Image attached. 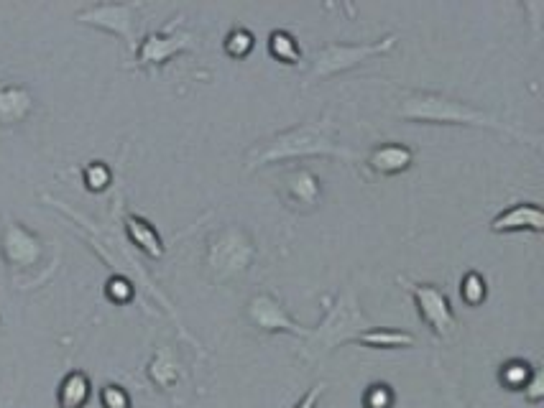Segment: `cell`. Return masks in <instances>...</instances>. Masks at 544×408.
<instances>
[{"mask_svg": "<svg viewBox=\"0 0 544 408\" xmlns=\"http://www.w3.org/2000/svg\"><path fill=\"white\" fill-rule=\"evenodd\" d=\"M304 159H340L348 161V164H358L361 156L338 141L333 123H330V113H327L320 120L292 125L287 131H279L264 141H258L256 146L248 148L243 161H246V171H256L264 169V166Z\"/></svg>", "mask_w": 544, "mask_h": 408, "instance_id": "cell-1", "label": "cell"}, {"mask_svg": "<svg viewBox=\"0 0 544 408\" xmlns=\"http://www.w3.org/2000/svg\"><path fill=\"white\" fill-rule=\"evenodd\" d=\"M396 115L404 123H422V125H463V128H481V131L501 133L514 141L532 143L539 146V136H529V133L519 131L516 125L504 123L488 110L476 108L470 102L458 100V97L442 95V92H427V90H412L404 92L396 105Z\"/></svg>", "mask_w": 544, "mask_h": 408, "instance_id": "cell-2", "label": "cell"}, {"mask_svg": "<svg viewBox=\"0 0 544 408\" xmlns=\"http://www.w3.org/2000/svg\"><path fill=\"white\" fill-rule=\"evenodd\" d=\"M371 327L373 322L361 309V301H358L353 286H345L343 291L335 294V299L327 301L325 319L317 327L307 329L302 347L304 357L310 363H317L327 352H333L335 347L353 345Z\"/></svg>", "mask_w": 544, "mask_h": 408, "instance_id": "cell-3", "label": "cell"}, {"mask_svg": "<svg viewBox=\"0 0 544 408\" xmlns=\"http://www.w3.org/2000/svg\"><path fill=\"white\" fill-rule=\"evenodd\" d=\"M258 245L241 225H223L207 238L205 271L212 284H235L253 268Z\"/></svg>", "mask_w": 544, "mask_h": 408, "instance_id": "cell-4", "label": "cell"}, {"mask_svg": "<svg viewBox=\"0 0 544 408\" xmlns=\"http://www.w3.org/2000/svg\"><path fill=\"white\" fill-rule=\"evenodd\" d=\"M0 258L11 273L13 284L23 286V289L44 281L39 276L41 268L52 271L44 238L18 220H6V225L0 230Z\"/></svg>", "mask_w": 544, "mask_h": 408, "instance_id": "cell-5", "label": "cell"}, {"mask_svg": "<svg viewBox=\"0 0 544 408\" xmlns=\"http://www.w3.org/2000/svg\"><path fill=\"white\" fill-rule=\"evenodd\" d=\"M396 41H399V34H386L384 39L363 41V44H340V41H333V44L320 46L312 54L310 69H307V77H304V87L333 80L338 74L350 72V69L361 67V64L371 62V59L384 57V54L396 49Z\"/></svg>", "mask_w": 544, "mask_h": 408, "instance_id": "cell-6", "label": "cell"}, {"mask_svg": "<svg viewBox=\"0 0 544 408\" xmlns=\"http://www.w3.org/2000/svg\"><path fill=\"white\" fill-rule=\"evenodd\" d=\"M399 284L409 291V296L414 299V306H417L419 319L430 327V332L437 340L453 342L458 337L460 324L445 289H440L435 284H419V281H412L407 276H399Z\"/></svg>", "mask_w": 544, "mask_h": 408, "instance_id": "cell-7", "label": "cell"}, {"mask_svg": "<svg viewBox=\"0 0 544 408\" xmlns=\"http://www.w3.org/2000/svg\"><path fill=\"white\" fill-rule=\"evenodd\" d=\"M197 49V36L184 26V18L177 16L161 31H149L136 46L138 69H161L167 67L174 57Z\"/></svg>", "mask_w": 544, "mask_h": 408, "instance_id": "cell-8", "label": "cell"}, {"mask_svg": "<svg viewBox=\"0 0 544 408\" xmlns=\"http://www.w3.org/2000/svg\"><path fill=\"white\" fill-rule=\"evenodd\" d=\"M141 8H144L141 3H92L75 13V21L90 29L105 31V34L121 39L128 51H136V26Z\"/></svg>", "mask_w": 544, "mask_h": 408, "instance_id": "cell-9", "label": "cell"}, {"mask_svg": "<svg viewBox=\"0 0 544 408\" xmlns=\"http://www.w3.org/2000/svg\"><path fill=\"white\" fill-rule=\"evenodd\" d=\"M248 322L264 332V335H292V337H307V329L302 327L292 314L287 312V306L281 304L274 294H256L248 301Z\"/></svg>", "mask_w": 544, "mask_h": 408, "instance_id": "cell-10", "label": "cell"}, {"mask_svg": "<svg viewBox=\"0 0 544 408\" xmlns=\"http://www.w3.org/2000/svg\"><path fill=\"white\" fill-rule=\"evenodd\" d=\"M279 197L287 204V210L297 212V215H310V212L320 210L322 179L310 166H294L281 179Z\"/></svg>", "mask_w": 544, "mask_h": 408, "instance_id": "cell-11", "label": "cell"}, {"mask_svg": "<svg viewBox=\"0 0 544 408\" xmlns=\"http://www.w3.org/2000/svg\"><path fill=\"white\" fill-rule=\"evenodd\" d=\"M491 233H544V212L537 202H516L491 220Z\"/></svg>", "mask_w": 544, "mask_h": 408, "instance_id": "cell-12", "label": "cell"}, {"mask_svg": "<svg viewBox=\"0 0 544 408\" xmlns=\"http://www.w3.org/2000/svg\"><path fill=\"white\" fill-rule=\"evenodd\" d=\"M366 169L376 176H384V179H391V176H399L404 171H409L414 166V151L407 146V143L399 141H386L378 143L368 151V156L363 159Z\"/></svg>", "mask_w": 544, "mask_h": 408, "instance_id": "cell-13", "label": "cell"}, {"mask_svg": "<svg viewBox=\"0 0 544 408\" xmlns=\"http://www.w3.org/2000/svg\"><path fill=\"white\" fill-rule=\"evenodd\" d=\"M36 97L26 85L18 82H0V128H18L34 115Z\"/></svg>", "mask_w": 544, "mask_h": 408, "instance_id": "cell-14", "label": "cell"}, {"mask_svg": "<svg viewBox=\"0 0 544 408\" xmlns=\"http://www.w3.org/2000/svg\"><path fill=\"white\" fill-rule=\"evenodd\" d=\"M123 230H126V238L133 248H138L144 255H149L151 261H159L167 253V245L161 240L159 230L151 225L146 217L136 215V212H126L123 215Z\"/></svg>", "mask_w": 544, "mask_h": 408, "instance_id": "cell-15", "label": "cell"}, {"mask_svg": "<svg viewBox=\"0 0 544 408\" xmlns=\"http://www.w3.org/2000/svg\"><path fill=\"white\" fill-rule=\"evenodd\" d=\"M146 378H149V383L156 391L164 393L174 391V388L179 386V380H182V363H179L174 347L169 345L156 347L149 365H146Z\"/></svg>", "mask_w": 544, "mask_h": 408, "instance_id": "cell-16", "label": "cell"}, {"mask_svg": "<svg viewBox=\"0 0 544 408\" xmlns=\"http://www.w3.org/2000/svg\"><path fill=\"white\" fill-rule=\"evenodd\" d=\"M92 398V380L85 370H69L57 388L59 408H85Z\"/></svg>", "mask_w": 544, "mask_h": 408, "instance_id": "cell-17", "label": "cell"}, {"mask_svg": "<svg viewBox=\"0 0 544 408\" xmlns=\"http://www.w3.org/2000/svg\"><path fill=\"white\" fill-rule=\"evenodd\" d=\"M353 345L368 347V350H412L417 345V337L412 332H404V329L371 327Z\"/></svg>", "mask_w": 544, "mask_h": 408, "instance_id": "cell-18", "label": "cell"}, {"mask_svg": "<svg viewBox=\"0 0 544 408\" xmlns=\"http://www.w3.org/2000/svg\"><path fill=\"white\" fill-rule=\"evenodd\" d=\"M266 49H269L271 59H276L284 67H297L302 62V46L299 39L287 29H274L266 41Z\"/></svg>", "mask_w": 544, "mask_h": 408, "instance_id": "cell-19", "label": "cell"}, {"mask_svg": "<svg viewBox=\"0 0 544 408\" xmlns=\"http://www.w3.org/2000/svg\"><path fill=\"white\" fill-rule=\"evenodd\" d=\"M534 368H537V365L527 363V360H522V357H514V360H509V363L501 365L499 383L506 388V391L522 393L524 386L529 383V378H532Z\"/></svg>", "mask_w": 544, "mask_h": 408, "instance_id": "cell-20", "label": "cell"}, {"mask_svg": "<svg viewBox=\"0 0 544 408\" xmlns=\"http://www.w3.org/2000/svg\"><path fill=\"white\" fill-rule=\"evenodd\" d=\"M223 49L230 59H238V62H241V59L251 57V51L256 49V36L248 29H243V26H235V29H230L228 34H225Z\"/></svg>", "mask_w": 544, "mask_h": 408, "instance_id": "cell-21", "label": "cell"}, {"mask_svg": "<svg viewBox=\"0 0 544 408\" xmlns=\"http://www.w3.org/2000/svg\"><path fill=\"white\" fill-rule=\"evenodd\" d=\"M82 184H85L87 192L100 194L113 184V169H110L105 161H87L82 166Z\"/></svg>", "mask_w": 544, "mask_h": 408, "instance_id": "cell-22", "label": "cell"}, {"mask_svg": "<svg viewBox=\"0 0 544 408\" xmlns=\"http://www.w3.org/2000/svg\"><path fill=\"white\" fill-rule=\"evenodd\" d=\"M488 296V281L478 271H468L460 278V299L468 306H481Z\"/></svg>", "mask_w": 544, "mask_h": 408, "instance_id": "cell-23", "label": "cell"}, {"mask_svg": "<svg viewBox=\"0 0 544 408\" xmlns=\"http://www.w3.org/2000/svg\"><path fill=\"white\" fill-rule=\"evenodd\" d=\"M105 299L113 301V304H131L136 299V284L133 278H128L126 273H113V276L105 281Z\"/></svg>", "mask_w": 544, "mask_h": 408, "instance_id": "cell-24", "label": "cell"}, {"mask_svg": "<svg viewBox=\"0 0 544 408\" xmlns=\"http://www.w3.org/2000/svg\"><path fill=\"white\" fill-rule=\"evenodd\" d=\"M396 406V393L389 383L384 380H376L363 391V408H394Z\"/></svg>", "mask_w": 544, "mask_h": 408, "instance_id": "cell-25", "label": "cell"}, {"mask_svg": "<svg viewBox=\"0 0 544 408\" xmlns=\"http://www.w3.org/2000/svg\"><path fill=\"white\" fill-rule=\"evenodd\" d=\"M100 406L103 408H133L131 393L121 386V383H105L100 388Z\"/></svg>", "mask_w": 544, "mask_h": 408, "instance_id": "cell-26", "label": "cell"}, {"mask_svg": "<svg viewBox=\"0 0 544 408\" xmlns=\"http://www.w3.org/2000/svg\"><path fill=\"white\" fill-rule=\"evenodd\" d=\"M524 401L532 403V406H539V403L544 401V375L542 370L534 368L532 378H529V383L524 386Z\"/></svg>", "mask_w": 544, "mask_h": 408, "instance_id": "cell-27", "label": "cell"}, {"mask_svg": "<svg viewBox=\"0 0 544 408\" xmlns=\"http://www.w3.org/2000/svg\"><path fill=\"white\" fill-rule=\"evenodd\" d=\"M322 393H325V383H317V386H312L310 391L304 393V396L299 398L297 403H294V408H317V403H320Z\"/></svg>", "mask_w": 544, "mask_h": 408, "instance_id": "cell-28", "label": "cell"}]
</instances>
